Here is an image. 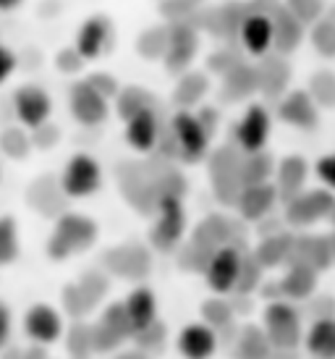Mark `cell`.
I'll use <instances>...</instances> for the list:
<instances>
[{"label": "cell", "instance_id": "6da1fadb", "mask_svg": "<svg viewBox=\"0 0 335 359\" xmlns=\"http://www.w3.org/2000/svg\"><path fill=\"white\" fill-rule=\"evenodd\" d=\"M97 239V223L79 212H66L55 223V231L48 239V257L66 259L71 255L89 250Z\"/></svg>", "mask_w": 335, "mask_h": 359}, {"label": "cell", "instance_id": "7a4b0ae2", "mask_svg": "<svg viewBox=\"0 0 335 359\" xmlns=\"http://www.w3.org/2000/svg\"><path fill=\"white\" fill-rule=\"evenodd\" d=\"M265 333L273 349L294 351L301 344V320L294 304L286 299L270 302L265 307Z\"/></svg>", "mask_w": 335, "mask_h": 359}, {"label": "cell", "instance_id": "3957f363", "mask_svg": "<svg viewBox=\"0 0 335 359\" xmlns=\"http://www.w3.org/2000/svg\"><path fill=\"white\" fill-rule=\"evenodd\" d=\"M170 137L176 142L178 155L186 163H197L207 155L210 147V131L202 126V121L197 118V113L191 110H178L176 116L170 118Z\"/></svg>", "mask_w": 335, "mask_h": 359}, {"label": "cell", "instance_id": "277c9868", "mask_svg": "<svg viewBox=\"0 0 335 359\" xmlns=\"http://www.w3.org/2000/svg\"><path fill=\"white\" fill-rule=\"evenodd\" d=\"M102 184V168L100 163L87 152H79L69 158L66 168H63V176H60V189L66 197H74V200H84L89 194H95Z\"/></svg>", "mask_w": 335, "mask_h": 359}, {"label": "cell", "instance_id": "5b68a950", "mask_svg": "<svg viewBox=\"0 0 335 359\" xmlns=\"http://www.w3.org/2000/svg\"><path fill=\"white\" fill-rule=\"evenodd\" d=\"M158 220L152 226V244L160 250H173L186 229V212L178 194H163L158 200Z\"/></svg>", "mask_w": 335, "mask_h": 359}, {"label": "cell", "instance_id": "8992f818", "mask_svg": "<svg viewBox=\"0 0 335 359\" xmlns=\"http://www.w3.org/2000/svg\"><path fill=\"white\" fill-rule=\"evenodd\" d=\"M335 208V194L333 189H312V191H299L296 197L286 202V220L291 226H312L317 220L330 215Z\"/></svg>", "mask_w": 335, "mask_h": 359}, {"label": "cell", "instance_id": "52a82bcc", "mask_svg": "<svg viewBox=\"0 0 335 359\" xmlns=\"http://www.w3.org/2000/svg\"><path fill=\"white\" fill-rule=\"evenodd\" d=\"M238 270H241V250L233 244H223L210 255L207 265H205V276H207V286L215 294H228L236 289Z\"/></svg>", "mask_w": 335, "mask_h": 359}, {"label": "cell", "instance_id": "ba28073f", "mask_svg": "<svg viewBox=\"0 0 335 359\" xmlns=\"http://www.w3.org/2000/svg\"><path fill=\"white\" fill-rule=\"evenodd\" d=\"M197 48H199V37H197V29L191 24L178 21L173 27H168V45H165V53H163L165 69L170 74L186 71L189 63L197 55Z\"/></svg>", "mask_w": 335, "mask_h": 359}, {"label": "cell", "instance_id": "9c48e42d", "mask_svg": "<svg viewBox=\"0 0 335 359\" xmlns=\"http://www.w3.org/2000/svg\"><path fill=\"white\" fill-rule=\"evenodd\" d=\"M270 129H273V118H270L265 105H249L244 118L238 121L236 126V142L241 152L265 150L267 140H270Z\"/></svg>", "mask_w": 335, "mask_h": 359}, {"label": "cell", "instance_id": "30bf717a", "mask_svg": "<svg viewBox=\"0 0 335 359\" xmlns=\"http://www.w3.org/2000/svg\"><path fill=\"white\" fill-rule=\"evenodd\" d=\"M278 118L286 121L288 126L301 131H312L320 123V113H317V102L312 95L304 90H291L286 92L280 102H278Z\"/></svg>", "mask_w": 335, "mask_h": 359}, {"label": "cell", "instance_id": "8fae6325", "mask_svg": "<svg viewBox=\"0 0 335 359\" xmlns=\"http://www.w3.org/2000/svg\"><path fill=\"white\" fill-rule=\"evenodd\" d=\"M333 262V236H294L288 265H306L312 270H325Z\"/></svg>", "mask_w": 335, "mask_h": 359}, {"label": "cell", "instance_id": "7c38bea8", "mask_svg": "<svg viewBox=\"0 0 335 359\" xmlns=\"http://www.w3.org/2000/svg\"><path fill=\"white\" fill-rule=\"evenodd\" d=\"M278 202V189L270 181H259V184H244V189L238 194L236 210L238 215L249 223H259L270 215L273 205Z\"/></svg>", "mask_w": 335, "mask_h": 359}, {"label": "cell", "instance_id": "4fadbf2b", "mask_svg": "<svg viewBox=\"0 0 335 359\" xmlns=\"http://www.w3.org/2000/svg\"><path fill=\"white\" fill-rule=\"evenodd\" d=\"M71 116L81 126H97L108 118V97H102L89 81H79L71 90Z\"/></svg>", "mask_w": 335, "mask_h": 359}, {"label": "cell", "instance_id": "5bb4252c", "mask_svg": "<svg viewBox=\"0 0 335 359\" xmlns=\"http://www.w3.org/2000/svg\"><path fill=\"white\" fill-rule=\"evenodd\" d=\"M24 330L34 344H55V341L63 336V320H60V312L50 304H34V307L27 309L24 315Z\"/></svg>", "mask_w": 335, "mask_h": 359}, {"label": "cell", "instance_id": "9a60e30c", "mask_svg": "<svg viewBox=\"0 0 335 359\" xmlns=\"http://www.w3.org/2000/svg\"><path fill=\"white\" fill-rule=\"evenodd\" d=\"M13 108H16V116H19V121L27 129H37L40 123H45L50 118L53 102H50L48 92L42 87L27 84V87L16 90V95H13Z\"/></svg>", "mask_w": 335, "mask_h": 359}, {"label": "cell", "instance_id": "2e32d148", "mask_svg": "<svg viewBox=\"0 0 335 359\" xmlns=\"http://www.w3.org/2000/svg\"><path fill=\"white\" fill-rule=\"evenodd\" d=\"M105 268L121 278H144L149 273V252L137 244H123L118 250H108Z\"/></svg>", "mask_w": 335, "mask_h": 359}, {"label": "cell", "instance_id": "e0dca14e", "mask_svg": "<svg viewBox=\"0 0 335 359\" xmlns=\"http://www.w3.org/2000/svg\"><path fill=\"white\" fill-rule=\"evenodd\" d=\"M238 40L247 48V53L262 58L273 50V19L270 13H247L238 27Z\"/></svg>", "mask_w": 335, "mask_h": 359}, {"label": "cell", "instance_id": "ac0fdd59", "mask_svg": "<svg viewBox=\"0 0 335 359\" xmlns=\"http://www.w3.org/2000/svg\"><path fill=\"white\" fill-rule=\"evenodd\" d=\"M270 19H273V50L280 55L294 53L304 37V24L296 19L283 3L270 13Z\"/></svg>", "mask_w": 335, "mask_h": 359}, {"label": "cell", "instance_id": "d6986e66", "mask_svg": "<svg viewBox=\"0 0 335 359\" xmlns=\"http://www.w3.org/2000/svg\"><path fill=\"white\" fill-rule=\"evenodd\" d=\"M160 140V123L155 110H139L137 116H131L126 121V142L137 152H149L155 150V144Z\"/></svg>", "mask_w": 335, "mask_h": 359}, {"label": "cell", "instance_id": "ffe728a7", "mask_svg": "<svg viewBox=\"0 0 335 359\" xmlns=\"http://www.w3.org/2000/svg\"><path fill=\"white\" fill-rule=\"evenodd\" d=\"M288 79H291V69L283 60V55L280 53H275V55L265 53L262 66L257 69V90H262V95H267V97H280Z\"/></svg>", "mask_w": 335, "mask_h": 359}, {"label": "cell", "instance_id": "44dd1931", "mask_svg": "<svg viewBox=\"0 0 335 359\" xmlns=\"http://www.w3.org/2000/svg\"><path fill=\"white\" fill-rule=\"evenodd\" d=\"M178 349H181L184 357H191V359H205L210 354H215L217 349L215 328L207 325V323H191V325H186V328L181 330Z\"/></svg>", "mask_w": 335, "mask_h": 359}, {"label": "cell", "instance_id": "7402d4cb", "mask_svg": "<svg viewBox=\"0 0 335 359\" xmlns=\"http://www.w3.org/2000/svg\"><path fill=\"white\" fill-rule=\"evenodd\" d=\"M110 37V24L105 16H92L81 24L79 34H76V50L81 53L84 60H95L105 53Z\"/></svg>", "mask_w": 335, "mask_h": 359}, {"label": "cell", "instance_id": "603a6c76", "mask_svg": "<svg viewBox=\"0 0 335 359\" xmlns=\"http://www.w3.org/2000/svg\"><path fill=\"white\" fill-rule=\"evenodd\" d=\"M317 289V270L306 265H288V273L278 280V291L283 299L304 302L309 299Z\"/></svg>", "mask_w": 335, "mask_h": 359}, {"label": "cell", "instance_id": "cb8c5ba5", "mask_svg": "<svg viewBox=\"0 0 335 359\" xmlns=\"http://www.w3.org/2000/svg\"><path fill=\"white\" fill-rule=\"evenodd\" d=\"M306 173H309V165H306L304 158H299V155H288V158L280 160V165H278L275 176H278V197H283V200H291L296 197L301 187H304L306 181Z\"/></svg>", "mask_w": 335, "mask_h": 359}, {"label": "cell", "instance_id": "d4e9b609", "mask_svg": "<svg viewBox=\"0 0 335 359\" xmlns=\"http://www.w3.org/2000/svg\"><path fill=\"white\" fill-rule=\"evenodd\" d=\"M123 307H126V315L131 320V330L137 333V330L147 328L152 320H158V302H155V294L144 286H139L128 294V299L123 302ZM131 333V336H134Z\"/></svg>", "mask_w": 335, "mask_h": 359}, {"label": "cell", "instance_id": "484cf974", "mask_svg": "<svg viewBox=\"0 0 335 359\" xmlns=\"http://www.w3.org/2000/svg\"><path fill=\"white\" fill-rule=\"evenodd\" d=\"M291 244H294V236H291V233L275 231V233H267L265 239L257 244V250L252 252V255H254L257 262H259L262 268H280L283 262L288 265Z\"/></svg>", "mask_w": 335, "mask_h": 359}, {"label": "cell", "instance_id": "4316f807", "mask_svg": "<svg viewBox=\"0 0 335 359\" xmlns=\"http://www.w3.org/2000/svg\"><path fill=\"white\" fill-rule=\"evenodd\" d=\"M252 92H257V69L236 60L223 74V97L226 100H244Z\"/></svg>", "mask_w": 335, "mask_h": 359}, {"label": "cell", "instance_id": "83f0119b", "mask_svg": "<svg viewBox=\"0 0 335 359\" xmlns=\"http://www.w3.org/2000/svg\"><path fill=\"white\" fill-rule=\"evenodd\" d=\"M233 239V226L226 215H210L197 226L191 241L199 244V247H207V250H217L223 244H231Z\"/></svg>", "mask_w": 335, "mask_h": 359}, {"label": "cell", "instance_id": "f1b7e54d", "mask_svg": "<svg viewBox=\"0 0 335 359\" xmlns=\"http://www.w3.org/2000/svg\"><path fill=\"white\" fill-rule=\"evenodd\" d=\"M306 349L315 357H335V318H317L306 333Z\"/></svg>", "mask_w": 335, "mask_h": 359}, {"label": "cell", "instance_id": "f546056e", "mask_svg": "<svg viewBox=\"0 0 335 359\" xmlns=\"http://www.w3.org/2000/svg\"><path fill=\"white\" fill-rule=\"evenodd\" d=\"M270 176H273V158L265 150L244 152V158H241V179H244V184L270 181Z\"/></svg>", "mask_w": 335, "mask_h": 359}, {"label": "cell", "instance_id": "4dcf8cb0", "mask_svg": "<svg viewBox=\"0 0 335 359\" xmlns=\"http://www.w3.org/2000/svg\"><path fill=\"white\" fill-rule=\"evenodd\" d=\"M207 92V76L205 74H184L181 81L176 84V92H173V100L181 105V108H189L205 97Z\"/></svg>", "mask_w": 335, "mask_h": 359}, {"label": "cell", "instance_id": "1f68e13d", "mask_svg": "<svg viewBox=\"0 0 335 359\" xmlns=\"http://www.w3.org/2000/svg\"><path fill=\"white\" fill-rule=\"evenodd\" d=\"M236 351L241 357H267L273 351V346H270V339H267L265 330L257 328V325H247L238 333Z\"/></svg>", "mask_w": 335, "mask_h": 359}, {"label": "cell", "instance_id": "d6a6232c", "mask_svg": "<svg viewBox=\"0 0 335 359\" xmlns=\"http://www.w3.org/2000/svg\"><path fill=\"white\" fill-rule=\"evenodd\" d=\"M19 257V226L13 215L0 218V265H11Z\"/></svg>", "mask_w": 335, "mask_h": 359}, {"label": "cell", "instance_id": "836d02e7", "mask_svg": "<svg viewBox=\"0 0 335 359\" xmlns=\"http://www.w3.org/2000/svg\"><path fill=\"white\" fill-rule=\"evenodd\" d=\"M116 105H118L121 118L128 121L131 116H137L139 110L152 108V97H149V92H144L142 87H126V90H118Z\"/></svg>", "mask_w": 335, "mask_h": 359}, {"label": "cell", "instance_id": "e575fe53", "mask_svg": "<svg viewBox=\"0 0 335 359\" xmlns=\"http://www.w3.org/2000/svg\"><path fill=\"white\" fill-rule=\"evenodd\" d=\"M312 45L320 55L335 58V19L322 16L312 24Z\"/></svg>", "mask_w": 335, "mask_h": 359}, {"label": "cell", "instance_id": "d590c367", "mask_svg": "<svg viewBox=\"0 0 335 359\" xmlns=\"http://www.w3.org/2000/svg\"><path fill=\"white\" fill-rule=\"evenodd\" d=\"M309 95L317 105L335 108V74L333 71H317L309 79Z\"/></svg>", "mask_w": 335, "mask_h": 359}, {"label": "cell", "instance_id": "8d00e7d4", "mask_svg": "<svg viewBox=\"0 0 335 359\" xmlns=\"http://www.w3.org/2000/svg\"><path fill=\"white\" fill-rule=\"evenodd\" d=\"M165 45H168V27H152V29H147L137 40V53L142 58L155 60V58H163Z\"/></svg>", "mask_w": 335, "mask_h": 359}, {"label": "cell", "instance_id": "74e56055", "mask_svg": "<svg viewBox=\"0 0 335 359\" xmlns=\"http://www.w3.org/2000/svg\"><path fill=\"white\" fill-rule=\"evenodd\" d=\"M262 265L257 262L254 255H241V270H238L236 291L238 294H249V291L259 289L262 283Z\"/></svg>", "mask_w": 335, "mask_h": 359}, {"label": "cell", "instance_id": "f35d334b", "mask_svg": "<svg viewBox=\"0 0 335 359\" xmlns=\"http://www.w3.org/2000/svg\"><path fill=\"white\" fill-rule=\"evenodd\" d=\"M283 6H286L304 27L315 24L317 19L325 16V0H283Z\"/></svg>", "mask_w": 335, "mask_h": 359}, {"label": "cell", "instance_id": "ab89813d", "mask_svg": "<svg viewBox=\"0 0 335 359\" xmlns=\"http://www.w3.org/2000/svg\"><path fill=\"white\" fill-rule=\"evenodd\" d=\"M212 189H215V197L228 208H236L238 194L244 189V179L241 173H231V176H220V179H212Z\"/></svg>", "mask_w": 335, "mask_h": 359}, {"label": "cell", "instance_id": "60d3db41", "mask_svg": "<svg viewBox=\"0 0 335 359\" xmlns=\"http://www.w3.org/2000/svg\"><path fill=\"white\" fill-rule=\"evenodd\" d=\"M0 147H3V152H6L8 158L24 160L32 150V142L21 129H6L0 134Z\"/></svg>", "mask_w": 335, "mask_h": 359}, {"label": "cell", "instance_id": "b9f144b4", "mask_svg": "<svg viewBox=\"0 0 335 359\" xmlns=\"http://www.w3.org/2000/svg\"><path fill=\"white\" fill-rule=\"evenodd\" d=\"M202 315H205L207 325H212V328H226V325L233 323V307L226 299H220V297L205 302L202 304Z\"/></svg>", "mask_w": 335, "mask_h": 359}, {"label": "cell", "instance_id": "7bdbcfd3", "mask_svg": "<svg viewBox=\"0 0 335 359\" xmlns=\"http://www.w3.org/2000/svg\"><path fill=\"white\" fill-rule=\"evenodd\" d=\"M69 351L74 357H84L92 351V325L81 323V318L69 330Z\"/></svg>", "mask_w": 335, "mask_h": 359}, {"label": "cell", "instance_id": "ee69618b", "mask_svg": "<svg viewBox=\"0 0 335 359\" xmlns=\"http://www.w3.org/2000/svg\"><path fill=\"white\" fill-rule=\"evenodd\" d=\"M123 341L126 339L121 333H116L110 325H105L102 320H100L97 325H92V351H113L118 349Z\"/></svg>", "mask_w": 335, "mask_h": 359}, {"label": "cell", "instance_id": "f6af8a7d", "mask_svg": "<svg viewBox=\"0 0 335 359\" xmlns=\"http://www.w3.org/2000/svg\"><path fill=\"white\" fill-rule=\"evenodd\" d=\"M131 339L137 341L144 351H158V349H163V344H165V325L158 323V320H152L147 328L137 330Z\"/></svg>", "mask_w": 335, "mask_h": 359}, {"label": "cell", "instance_id": "bcb514c9", "mask_svg": "<svg viewBox=\"0 0 335 359\" xmlns=\"http://www.w3.org/2000/svg\"><path fill=\"white\" fill-rule=\"evenodd\" d=\"M102 323L105 325H110V328L116 330V333H121L123 339H131V320H128V315H126V307H123V302H116V304H110L105 312H102Z\"/></svg>", "mask_w": 335, "mask_h": 359}, {"label": "cell", "instance_id": "7dc6e473", "mask_svg": "<svg viewBox=\"0 0 335 359\" xmlns=\"http://www.w3.org/2000/svg\"><path fill=\"white\" fill-rule=\"evenodd\" d=\"M63 307H66V312H69L71 318L79 320L92 309V304L87 302L84 291L79 289V283H69V286L63 289Z\"/></svg>", "mask_w": 335, "mask_h": 359}, {"label": "cell", "instance_id": "c3c4849f", "mask_svg": "<svg viewBox=\"0 0 335 359\" xmlns=\"http://www.w3.org/2000/svg\"><path fill=\"white\" fill-rule=\"evenodd\" d=\"M79 289L84 291V297H87L89 304L95 307V304L102 299V294L108 291V278H105L102 273H87V276L79 280Z\"/></svg>", "mask_w": 335, "mask_h": 359}, {"label": "cell", "instance_id": "681fc988", "mask_svg": "<svg viewBox=\"0 0 335 359\" xmlns=\"http://www.w3.org/2000/svg\"><path fill=\"white\" fill-rule=\"evenodd\" d=\"M89 84H92V87H95V90L100 92V95H102V97H116V95H118V81L113 79V76H110V74H102V71H97V74H92V76H89Z\"/></svg>", "mask_w": 335, "mask_h": 359}, {"label": "cell", "instance_id": "f907efd6", "mask_svg": "<svg viewBox=\"0 0 335 359\" xmlns=\"http://www.w3.org/2000/svg\"><path fill=\"white\" fill-rule=\"evenodd\" d=\"M317 176H320V181L325 184L327 189L335 191V152H330V155H322V158L317 160Z\"/></svg>", "mask_w": 335, "mask_h": 359}, {"label": "cell", "instance_id": "816d5d0a", "mask_svg": "<svg viewBox=\"0 0 335 359\" xmlns=\"http://www.w3.org/2000/svg\"><path fill=\"white\" fill-rule=\"evenodd\" d=\"M84 66V58H81V53L76 48H66V50L58 55V69L63 74H71V71H79Z\"/></svg>", "mask_w": 335, "mask_h": 359}, {"label": "cell", "instance_id": "f5cc1de1", "mask_svg": "<svg viewBox=\"0 0 335 359\" xmlns=\"http://www.w3.org/2000/svg\"><path fill=\"white\" fill-rule=\"evenodd\" d=\"M13 69H16V55L6 45H0V84L13 74Z\"/></svg>", "mask_w": 335, "mask_h": 359}, {"label": "cell", "instance_id": "db71d44e", "mask_svg": "<svg viewBox=\"0 0 335 359\" xmlns=\"http://www.w3.org/2000/svg\"><path fill=\"white\" fill-rule=\"evenodd\" d=\"M233 63H236V58H233V55H231L228 50L226 53H215V55L210 58V69L217 71V74H226V71L231 69Z\"/></svg>", "mask_w": 335, "mask_h": 359}, {"label": "cell", "instance_id": "11a10c76", "mask_svg": "<svg viewBox=\"0 0 335 359\" xmlns=\"http://www.w3.org/2000/svg\"><path fill=\"white\" fill-rule=\"evenodd\" d=\"M8 336H11V309L0 302V349L8 344Z\"/></svg>", "mask_w": 335, "mask_h": 359}, {"label": "cell", "instance_id": "9f6ffc18", "mask_svg": "<svg viewBox=\"0 0 335 359\" xmlns=\"http://www.w3.org/2000/svg\"><path fill=\"white\" fill-rule=\"evenodd\" d=\"M21 6V0H0V11H16Z\"/></svg>", "mask_w": 335, "mask_h": 359}, {"label": "cell", "instance_id": "6f0895ef", "mask_svg": "<svg viewBox=\"0 0 335 359\" xmlns=\"http://www.w3.org/2000/svg\"><path fill=\"white\" fill-rule=\"evenodd\" d=\"M327 218H330V223H333V226H335V208L330 210V215H327Z\"/></svg>", "mask_w": 335, "mask_h": 359}, {"label": "cell", "instance_id": "680465c9", "mask_svg": "<svg viewBox=\"0 0 335 359\" xmlns=\"http://www.w3.org/2000/svg\"><path fill=\"white\" fill-rule=\"evenodd\" d=\"M333 259H335V236H333Z\"/></svg>", "mask_w": 335, "mask_h": 359}]
</instances>
